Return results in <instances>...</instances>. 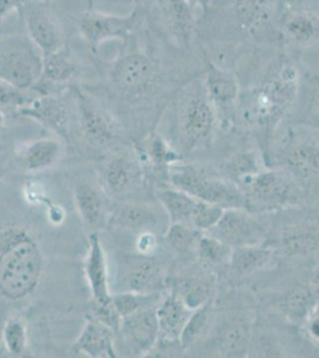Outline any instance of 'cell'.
<instances>
[{
	"label": "cell",
	"instance_id": "obj_43",
	"mask_svg": "<svg viewBox=\"0 0 319 358\" xmlns=\"http://www.w3.org/2000/svg\"><path fill=\"white\" fill-rule=\"evenodd\" d=\"M303 327L307 339L312 344L319 345V301H317L310 313L304 319Z\"/></svg>",
	"mask_w": 319,
	"mask_h": 358
},
{
	"label": "cell",
	"instance_id": "obj_37",
	"mask_svg": "<svg viewBox=\"0 0 319 358\" xmlns=\"http://www.w3.org/2000/svg\"><path fill=\"white\" fill-rule=\"evenodd\" d=\"M317 301L318 300L316 297V289H310L307 287H297L285 295L281 301V308L286 317L293 322H304V319L310 313Z\"/></svg>",
	"mask_w": 319,
	"mask_h": 358
},
{
	"label": "cell",
	"instance_id": "obj_21",
	"mask_svg": "<svg viewBox=\"0 0 319 358\" xmlns=\"http://www.w3.org/2000/svg\"><path fill=\"white\" fill-rule=\"evenodd\" d=\"M103 182L110 195H129L143 182L141 160L126 152L112 155L103 169Z\"/></svg>",
	"mask_w": 319,
	"mask_h": 358
},
{
	"label": "cell",
	"instance_id": "obj_3",
	"mask_svg": "<svg viewBox=\"0 0 319 358\" xmlns=\"http://www.w3.org/2000/svg\"><path fill=\"white\" fill-rule=\"evenodd\" d=\"M166 73L158 59L140 48L133 35L107 66V84L123 102L141 106L166 90Z\"/></svg>",
	"mask_w": 319,
	"mask_h": 358
},
{
	"label": "cell",
	"instance_id": "obj_33",
	"mask_svg": "<svg viewBox=\"0 0 319 358\" xmlns=\"http://www.w3.org/2000/svg\"><path fill=\"white\" fill-rule=\"evenodd\" d=\"M62 143L55 138H40L25 147L22 162L25 170L40 172L48 170L60 160Z\"/></svg>",
	"mask_w": 319,
	"mask_h": 358
},
{
	"label": "cell",
	"instance_id": "obj_40",
	"mask_svg": "<svg viewBox=\"0 0 319 358\" xmlns=\"http://www.w3.org/2000/svg\"><path fill=\"white\" fill-rule=\"evenodd\" d=\"M3 343L5 349L11 356H25L28 348V329L23 317L13 315L5 322L3 327Z\"/></svg>",
	"mask_w": 319,
	"mask_h": 358
},
{
	"label": "cell",
	"instance_id": "obj_20",
	"mask_svg": "<svg viewBox=\"0 0 319 358\" xmlns=\"http://www.w3.org/2000/svg\"><path fill=\"white\" fill-rule=\"evenodd\" d=\"M74 200L81 220L91 233L109 226L112 209L104 190L89 180H79L74 187Z\"/></svg>",
	"mask_w": 319,
	"mask_h": 358
},
{
	"label": "cell",
	"instance_id": "obj_48",
	"mask_svg": "<svg viewBox=\"0 0 319 358\" xmlns=\"http://www.w3.org/2000/svg\"><path fill=\"white\" fill-rule=\"evenodd\" d=\"M313 287H315L316 292L319 293V266L316 268L315 273H313Z\"/></svg>",
	"mask_w": 319,
	"mask_h": 358
},
{
	"label": "cell",
	"instance_id": "obj_2",
	"mask_svg": "<svg viewBox=\"0 0 319 358\" xmlns=\"http://www.w3.org/2000/svg\"><path fill=\"white\" fill-rule=\"evenodd\" d=\"M45 271V255L33 233L20 226L0 228V297L22 301L31 296Z\"/></svg>",
	"mask_w": 319,
	"mask_h": 358
},
{
	"label": "cell",
	"instance_id": "obj_46",
	"mask_svg": "<svg viewBox=\"0 0 319 358\" xmlns=\"http://www.w3.org/2000/svg\"><path fill=\"white\" fill-rule=\"evenodd\" d=\"M158 248V238L153 232L140 233L138 239V250L141 255H153Z\"/></svg>",
	"mask_w": 319,
	"mask_h": 358
},
{
	"label": "cell",
	"instance_id": "obj_4",
	"mask_svg": "<svg viewBox=\"0 0 319 358\" xmlns=\"http://www.w3.org/2000/svg\"><path fill=\"white\" fill-rule=\"evenodd\" d=\"M173 98L172 131L178 151L191 153L210 146L219 126L202 76L188 79Z\"/></svg>",
	"mask_w": 319,
	"mask_h": 358
},
{
	"label": "cell",
	"instance_id": "obj_31",
	"mask_svg": "<svg viewBox=\"0 0 319 358\" xmlns=\"http://www.w3.org/2000/svg\"><path fill=\"white\" fill-rule=\"evenodd\" d=\"M216 287L217 277L207 268L175 280L170 290L194 310L214 299Z\"/></svg>",
	"mask_w": 319,
	"mask_h": 358
},
{
	"label": "cell",
	"instance_id": "obj_36",
	"mask_svg": "<svg viewBox=\"0 0 319 358\" xmlns=\"http://www.w3.org/2000/svg\"><path fill=\"white\" fill-rule=\"evenodd\" d=\"M143 155L147 163L158 171H170V167L174 164L182 162V155L173 145L160 134H153L147 143Z\"/></svg>",
	"mask_w": 319,
	"mask_h": 358
},
{
	"label": "cell",
	"instance_id": "obj_17",
	"mask_svg": "<svg viewBox=\"0 0 319 358\" xmlns=\"http://www.w3.org/2000/svg\"><path fill=\"white\" fill-rule=\"evenodd\" d=\"M121 283L124 292L160 293L166 289V268L153 255L129 257L121 263Z\"/></svg>",
	"mask_w": 319,
	"mask_h": 358
},
{
	"label": "cell",
	"instance_id": "obj_19",
	"mask_svg": "<svg viewBox=\"0 0 319 358\" xmlns=\"http://www.w3.org/2000/svg\"><path fill=\"white\" fill-rule=\"evenodd\" d=\"M31 118L69 143V111L64 98L57 94H37L33 102L16 113Z\"/></svg>",
	"mask_w": 319,
	"mask_h": 358
},
{
	"label": "cell",
	"instance_id": "obj_25",
	"mask_svg": "<svg viewBox=\"0 0 319 358\" xmlns=\"http://www.w3.org/2000/svg\"><path fill=\"white\" fill-rule=\"evenodd\" d=\"M79 72V65L68 45L43 57L40 80L34 91L37 94H57V90L66 86Z\"/></svg>",
	"mask_w": 319,
	"mask_h": 358
},
{
	"label": "cell",
	"instance_id": "obj_1",
	"mask_svg": "<svg viewBox=\"0 0 319 358\" xmlns=\"http://www.w3.org/2000/svg\"><path fill=\"white\" fill-rule=\"evenodd\" d=\"M299 87L298 65L291 57L280 55L267 66L254 85L241 91L239 120L254 133L267 163L275 131L291 110Z\"/></svg>",
	"mask_w": 319,
	"mask_h": 358
},
{
	"label": "cell",
	"instance_id": "obj_47",
	"mask_svg": "<svg viewBox=\"0 0 319 358\" xmlns=\"http://www.w3.org/2000/svg\"><path fill=\"white\" fill-rule=\"evenodd\" d=\"M186 1L190 4L191 8H193L194 13L200 11V13H207L212 5V0H186Z\"/></svg>",
	"mask_w": 319,
	"mask_h": 358
},
{
	"label": "cell",
	"instance_id": "obj_30",
	"mask_svg": "<svg viewBox=\"0 0 319 358\" xmlns=\"http://www.w3.org/2000/svg\"><path fill=\"white\" fill-rule=\"evenodd\" d=\"M275 253L274 248L268 243L234 248L228 265L229 275L234 281L253 276L271 264Z\"/></svg>",
	"mask_w": 319,
	"mask_h": 358
},
{
	"label": "cell",
	"instance_id": "obj_14",
	"mask_svg": "<svg viewBox=\"0 0 319 358\" xmlns=\"http://www.w3.org/2000/svg\"><path fill=\"white\" fill-rule=\"evenodd\" d=\"M230 13L236 28L246 36L251 38L280 36L279 28L275 25L279 13V0H230Z\"/></svg>",
	"mask_w": 319,
	"mask_h": 358
},
{
	"label": "cell",
	"instance_id": "obj_24",
	"mask_svg": "<svg viewBox=\"0 0 319 358\" xmlns=\"http://www.w3.org/2000/svg\"><path fill=\"white\" fill-rule=\"evenodd\" d=\"M168 35L178 47L191 48L195 34V13L186 0H154Z\"/></svg>",
	"mask_w": 319,
	"mask_h": 358
},
{
	"label": "cell",
	"instance_id": "obj_51",
	"mask_svg": "<svg viewBox=\"0 0 319 358\" xmlns=\"http://www.w3.org/2000/svg\"><path fill=\"white\" fill-rule=\"evenodd\" d=\"M316 6H319V0H316Z\"/></svg>",
	"mask_w": 319,
	"mask_h": 358
},
{
	"label": "cell",
	"instance_id": "obj_49",
	"mask_svg": "<svg viewBox=\"0 0 319 358\" xmlns=\"http://www.w3.org/2000/svg\"><path fill=\"white\" fill-rule=\"evenodd\" d=\"M5 117H4V113H3V110L0 109V128L3 127V124H4Z\"/></svg>",
	"mask_w": 319,
	"mask_h": 358
},
{
	"label": "cell",
	"instance_id": "obj_8",
	"mask_svg": "<svg viewBox=\"0 0 319 358\" xmlns=\"http://www.w3.org/2000/svg\"><path fill=\"white\" fill-rule=\"evenodd\" d=\"M144 20V8L141 1L133 0V10L124 16L99 13L94 8L86 10L77 23L80 35L91 52L97 54L103 43L110 40H128Z\"/></svg>",
	"mask_w": 319,
	"mask_h": 358
},
{
	"label": "cell",
	"instance_id": "obj_42",
	"mask_svg": "<svg viewBox=\"0 0 319 358\" xmlns=\"http://www.w3.org/2000/svg\"><path fill=\"white\" fill-rule=\"evenodd\" d=\"M96 319L99 322H104L105 325L111 327L116 334H117L119 329H121V314L118 313L116 307L113 305L112 301L105 305H97L94 303V312H92Z\"/></svg>",
	"mask_w": 319,
	"mask_h": 358
},
{
	"label": "cell",
	"instance_id": "obj_38",
	"mask_svg": "<svg viewBox=\"0 0 319 358\" xmlns=\"http://www.w3.org/2000/svg\"><path fill=\"white\" fill-rule=\"evenodd\" d=\"M163 292L160 293H138V292H121L112 295V303L121 314V317L136 313L138 310L158 307L163 299Z\"/></svg>",
	"mask_w": 319,
	"mask_h": 358
},
{
	"label": "cell",
	"instance_id": "obj_23",
	"mask_svg": "<svg viewBox=\"0 0 319 358\" xmlns=\"http://www.w3.org/2000/svg\"><path fill=\"white\" fill-rule=\"evenodd\" d=\"M158 208L153 207L149 204L138 203V202H126L118 204L113 208L112 214L110 217L109 226L121 228L129 232L140 233L153 232L158 231V228H163L166 231L165 221H168L166 212L160 214Z\"/></svg>",
	"mask_w": 319,
	"mask_h": 358
},
{
	"label": "cell",
	"instance_id": "obj_28",
	"mask_svg": "<svg viewBox=\"0 0 319 358\" xmlns=\"http://www.w3.org/2000/svg\"><path fill=\"white\" fill-rule=\"evenodd\" d=\"M279 33L292 45L310 47L319 42V13L313 11H288L280 13Z\"/></svg>",
	"mask_w": 319,
	"mask_h": 358
},
{
	"label": "cell",
	"instance_id": "obj_22",
	"mask_svg": "<svg viewBox=\"0 0 319 358\" xmlns=\"http://www.w3.org/2000/svg\"><path fill=\"white\" fill-rule=\"evenodd\" d=\"M275 252L290 258H305L319 250V227L309 219H297L283 224L272 245Z\"/></svg>",
	"mask_w": 319,
	"mask_h": 358
},
{
	"label": "cell",
	"instance_id": "obj_39",
	"mask_svg": "<svg viewBox=\"0 0 319 358\" xmlns=\"http://www.w3.org/2000/svg\"><path fill=\"white\" fill-rule=\"evenodd\" d=\"M204 232L182 224H170L163 233L165 241L178 255L194 252Z\"/></svg>",
	"mask_w": 319,
	"mask_h": 358
},
{
	"label": "cell",
	"instance_id": "obj_11",
	"mask_svg": "<svg viewBox=\"0 0 319 358\" xmlns=\"http://www.w3.org/2000/svg\"><path fill=\"white\" fill-rule=\"evenodd\" d=\"M81 133L91 145L107 147L119 138V124L103 103L80 86H71Z\"/></svg>",
	"mask_w": 319,
	"mask_h": 358
},
{
	"label": "cell",
	"instance_id": "obj_50",
	"mask_svg": "<svg viewBox=\"0 0 319 358\" xmlns=\"http://www.w3.org/2000/svg\"><path fill=\"white\" fill-rule=\"evenodd\" d=\"M87 4H89V8H94V0H87Z\"/></svg>",
	"mask_w": 319,
	"mask_h": 358
},
{
	"label": "cell",
	"instance_id": "obj_13",
	"mask_svg": "<svg viewBox=\"0 0 319 358\" xmlns=\"http://www.w3.org/2000/svg\"><path fill=\"white\" fill-rule=\"evenodd\" d=\"M279 163L300 178L319 177V138L303 128L286 133L278 152Z\"/></svg>",
	"mask_w": 319,
	"mask_h": 358
},
{
	"label": "cell",
	"instance_id": "obj_18",
	"mask_svg": "<svg viewBox=\"0 0 319 358\" xmlns=\"http://www.w3.org/2000/svg\"><path fill=\"white\" fill-rule=\"evenodd\" d=\"M158 307H149L121 319V329L123 342L131 354L148 356L158 339Z\"/></svg>",
	"mask_w": 319,
	"mask_h": 358
},
{
	"label": "cell",
	"instance_id": "obj_27",
	"mask_svg": "<svg viewBox=\"0 0 319 358\" xmlns=\"http://www.w3.org/2000/svg\"><path fill=\"white\" fill-rule=\"evenodd\" d=\"M116 332L89 314L86 317L85 325L79 337L73 344L74 354H82L92 358H116Z\"/></svg>",
	"mask_w": 319,
	"mask_h": 358
},
{
	"label": "cell",
	"instance_id": "obj_7",
	"mask_svg": "<svg viewBox=\"0 0 319 358\" xmlns=\"http://www.w3.org/2000/svg\"><path fill=\"white\" fill-rule=\"evenodd\" d=\"M249 212H281L298 203L299 189L288 172L271 170L258 172L242 189Z\"/></svg>",
	"mask_w": 319,
	"mask_h": 358
},
{
	"label": "cell",
	"instance_id": "obj_45",
	"mask_svg": "<svg viewBox=\"0 0 319 358\" xmlns=\"http://www.w3.org/2000/svg\"><path fill=\"white\" fill-rule=\"evenodd\" d=\"M29 0H0V25L13 13H20Z\"/></svg>",
	"mask_w": 319,
	"mask_h": 358
},
{
	"label": "cell",
	"instance_id": "obj_12",
	"mask_svg": "<svg viewBox=\"0 0 319 358\" xmlns=\"http://www.w3.org/2000/svg\"><path fill=\"white\" fill-rule=\"evenodd\" d=\"M207 233L236 248L267 243L268 228L259 214L246 208H231L224 209L222 217Z\"/></svg>",
	"mask_w": 319,
	"mask_h": 358
},
{
	"label": "cell",
	"instance_id": "obj_6",
	"mask_svg": "<svg viewBox=\"0 0 319 358\" xmlns=\"http://www.w3.org/2000/svg\"><path fill=\"white\" fill-rule=\"evenodd\" d=\"M43 55L25 34L0 37V80L22 90H34L40 80Z\"/></svg>",
	"mask_w": 319,
	"mask_h": 358
},
{
	"label": "cell",
	"instance_id": "obj_53",
	"mask_svg": "<svg viewBox=\"0 0 319 358\" xmlns=\"http://www.w3.org/2000/svg\"><path fill=\"white\" fill-rule=\"evenodd\" d=\"M0 37H1V35H0Z\"/></svg>",
	"mask_w": 319,
	"mask_h": 358
},
{
	"label": "cell",
	"instance_id": "obj_16",
	"mask_svg": "<svg viewBox=\"0 0 319 358\" xmlns=\"http://www.w3.org/2000/svg\"><path fill=\"white\" fill-rule=\"evenodd\" d=\"M251 331L253 325L246 314V317L242 313L231 314L218 326L214 322L209 334L210 349L216 356L244 357L251 346Z\"/></svg>",
	"mask_w": 319,
	"mask_h": 358
},
{
	"label": "cell",
	"instance_id": "obj_32",
	"mask_svg": "<svg viewBox=\"0 0 319 358\" xmlns=\"http://www.w3.org/2000/svg\"><path fill=\"white\" fill-rule=\"evenodd\" d=\"M216 315L214 297L192 312L180 336V344L184 351L192 350L205 341L216 322Z\"/></svg>",
	"mask_w": 319,
	"mask_h": 358
},
{
	"label": "cell",
	"instance_id": "obj_52",
	"mask_svg": "<svg viewBox=\"0 0 319 358\" xmlns=\"http://www.w3.org/2000/svg\"><path fill=\"white\" fill-rule=\"evenodd\" d=\"M37 1H45V3H49V0H37Z\"/></svg>",
	"mask_w": 319,
	"mask_h": 358
},
{
	"label": "cell",
	"instance_id": "obj_44",
	"mask_svg": "<svg viewBox=\"0 0 319 358\" xmlns=\"http://www.w3.org/2000/svg\"><path fill=\"white\" fill-rule=\"evenodd\" d=\"M316 6V0H279V13L288 11H312Z\"/></svg>",
	"mask_w": 319,
	"mask_h": 358
},
{
	"label": "cell",
	"instance_id": "obj_41",
	"mask_svg": "<svg viewBox=\"0 0 319 358\" xmlns=\"http://www.w3.org/2000/svg\"><path fill=\"white\" fill-rule=\"evenodd\" d=\"M37 94L34 90H22L0 80V109L13 110L16 114L20 109L33 102Z\"/></svg>",
	"mask_w": 319,
	"mask_h": 358
},
{
	"label": "cell",
	"instance_id": "obj_15",
	"mask_svg": "<svg viewBox=\"0 0 319 358\" xmlns=\"http://www.w3.org/2000/svg\"><path fill=\"white\" fill-rule=\"evenodd\" d=\"M27 35L45 57L65 47V35L49 3L29 0L20 13Z\"/></svg>",
	"mask_w": 319,
	"mask_h": 358
},
{
	"label": "cell",
	"instance_id": "obj_10",
	"mask_svg": "<svg viewBox=\"0 0 319 358\" xmlns=\"http://www.w3.org/2000/svg\"><path fill=\"white\" fill-rule=\"evenodd\" d=\"M158 199L165 209L170 224H182L207 233L222 217L224 209L216 204L195 199L177 187H163Z\"/></svg>",
	"mask_w": 319,
	"mask_h": 358
},
{
	"label": "cell",
	"instance_id": "obj_35",
	"mask_svg": "<svg viewBox=\"0 0 319 358\" xmlns=\"http://www.w3.org/2000/svg\"><path fill=\"white\" fill-rule=\"evenodd\" d=\"M234 248L216 236L204 233L195 248V257L204 268H228Z\"/></svg>",
	"mask_w": 319,
	"mask_h": 358
},
{
	"label": "cell",
	"instance_id": "obj_5",
	"mask_svg": "<svg viewBox=\"0 0 319 358\" xmlns=\"http://www.w3.org/2000/svg\"><path fill=\"white\" fill-rule=\"evenodd\" d=\"M168 180L172 187L223 209H246L242 190L222 173L217 175L198 165L180 162L170 167Z\"/></svg>",
	"mask_w": 319,
	"mask_h": 358
},
{
	"label": "cell",
	"instance_id": "obj_9",
	"mask_svg": "<svg viewBox=\"0 0 319 358\" xmlns=\"http://www.w3.org/2000/svg\"><path fill=\"white\" fill-rule=\"evenodd\" d=\"M204 73L207 96L214 106L218 120V126L223 131L234 129L239 122V104L241 96L239 79L229 69L216 65L202 49Z\"/></svg>",
	"mask_w": 319,
	"mask_h": 358
},
{
	"label": "cell",
	"instance_id": "obj_26",
	"mask_svg": "<svg viewBox=\"0 0 319 358\" xmlns=\"http://www.w3.org/2000/svg\"><path fill=\"white\" fill-rule=\"evenodd\" d=\"M84 271L94 303L105 305L112 301L105 251L98 233L89 234V251L86 255Z\"/></svg>",
	"mask_w": 319,
	"mask_h": 358
},
{
	"label": "cell",
	"instance_id": "obj_29",
	"mask_svg": "<svg viewBox=\"0 0 319 358\" xmlns=\"http://www.w3.org/2000/svg\"><path fill=\"white\" fill-rule=\"evenodd\" d=\"M191 310L177 294L170 290L158 306V339L180 342L182 330L190 319Z\"/></svg>",
	"mask_w": 319,
	"mask_h": 358
},
{
	"label": "cell",
	"instance_id": "obj_34",
	"mask_svg": "<svg viewBox=\"0 0 319 358\" xmlns=\"http://www.w3.org/2000/svg\"><path fill=\"white\" fill-rule=\"evenodd\" d=\"M265 167L256 152H239L223 164L222 175L242 190L246 184Z\"/></svg>",
	"mask_w": 319,
	"mask_h": 358
}]
</instances>
